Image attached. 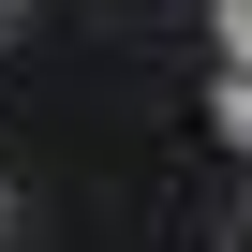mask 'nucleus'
<instances>
[{"label": "nucleus", "mask_w": 252, "mask_h": 252, "mask_svg": "<svg viewBox=\"0 0 252 252\" xmlns=\"http://www.w3.org/2000/svg\"><path fill=\"white\" fill-rule=\"evenodd\" d=\"M208 30H222V60H252V0H222V15H208Z\"/></svg>", "instance_id": "obj_2"}, {"label": "nucleus", "mask_w": 252, "mask_h": 252, "mask_svg": "<svg viewBox=\"0 0 252 252\" xmlns=\"http://www.w3.org/2000/svg\"><path fill=\"white\" fill-rule=\"evenodd\" d=\"M208 119H222V149H252V60H222V89H208Z\"/></svg>", "instance_id": "obj_1"}]
</instances>
